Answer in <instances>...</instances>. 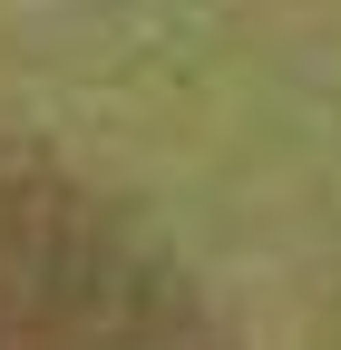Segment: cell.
I'll return each instance as SVG.
<instances>
[{"label":"cell","mask_w":341,"mask_h":350,"mask_svg":"<svg viewBox=\"0 0 341 350\" xmlns=\"http://www.w3.org/2000/svg\"><path fill=\"white\" fill-rule=\"evenodd\" d=\"M0 350H234L147 224L0 126Z\"/></svg>","instance_id":"6da1fadb"}]
</instances>
